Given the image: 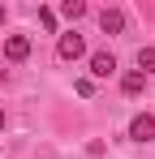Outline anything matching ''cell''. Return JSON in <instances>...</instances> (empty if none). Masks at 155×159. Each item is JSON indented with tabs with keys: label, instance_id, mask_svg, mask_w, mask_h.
<instances>
[{
	"label": "cell",
	"instance_id": "obj_1",
	"mask_svg": "<svg viewBox=\"0 0 155 159\" xmlns=\"http://www.w3.org/2000/svg\"><path fill=\"white\" fill-rule=\"evenodd\" d=\"M56 52H60V60H78V56L86 52V39H82L78 30H65L60 43H56Z\"/></svg>",
	"mask_w": 155,
	"mask_h": 159
},
{
	"label": "cell",
	"instance_id": "obj_2",
	"mask_svg": "<svg viewBox=\"0 0 155 159\" xmlns=\"http://www.w3.org/2000/svg\"><path fill=\"white\" fill-rule=\"evenodd\" d=\"M129 138H134V142H155V116L151 112H142V116L129 120Z\"/></svg>",
	"mask_w": 155,
	"mask_h": 159
},
{
	"label": "cell",
	"instance_id": "obj_3",
	"mask_svg": "<svg viewBox=\"0 0 155 159\" xmlns=\"http://www.w3.org/2000/svg\"><path fill=\"white\" fill-rule=\"evenodd\" d=\"M4 56L9 60H26L30 56V39L26 34H4Z\"/></svg>",
	"mask_w": 155,
	"mask_h": 159
},
{
	"label": "cell",
	"instance_id": "obj_4",
	"mask_svg": "<svg viewBox=\"0 0 155 159\" xmlns=\"http://www.w3.org/2000/svg\"><path fill=\"white\" fill-rule=\"evenodd\" d=\"M99 30L103 34H121V30H125V13H121V9H103L99 13Z\"/></svg>",
	"mask_w": 155,
	"mask_h": 159
},
{
	"label": "cell",
	"instance_id": "obj_5",
	"mask_svg": "<svg viewBox=\"0 0 155 159\" xmlns=\"http://www.w3.org/2000/svg\"><path fill=\"white\" fill-rule=\"evenodd\" d=\"M91 73H95V78H112V73H116V56L112 52H95L91 56Z\"/></svg>",
	"mask_w": 155,
	"mask_h": 159
},
{
	"label": "cell",
	"instance_id": "obj_6",
	"mask_svg": "<svg viewBox=\"0 0 155 159\" xmlns=\"http://www.w3.org/2000/svg\"><path fill=\"white\" fill-rule=\"evenodd\" d=\"M138 73H155V48H138Z\"/></svg>",
	"mask_w": 155,
	"mask_h": 159
},
{
	"label": "cell",
	"instance_id": "obj_7",
	"mask_svg": "<svg viewBox=\"0 0 155 159\" xmlns=\"http://www.w3.org/2000/svg\"><path fill=\"white\" fill-rule=\"evenodd\" d=\"M142 86H147L142 73H125V78H121V90H125V95H142Z\"/></svg>",
	"mask_w": 155,
	"mask_h": 159
},
{
	"label": "cell",
	"instance_id": "obj_8",
	"mask_svg": "<svg viewBox=\"0 0 155 159\" xmlns=\"http://www.w3.org/2000/svg\"><path fill=\"white\" fill-rule=\"evenodd\" d=\"M60 13H65L69 22H78V17L86 13V0H65V4H60Z\"/></svg>",
	"mask_w": 155,
	"mask_h": 159
},
{
	"label": "cell",
	"instance_id": "obj_9",
	"mask_svg": "<svg viewBox=\"0 0 155 159\" xmlns=\"http://www.w3.org/2000/svg\"><path fill=\"white\" fill-rule=\"evenodd\" d=\"M39 26H43V30H56V13H52V9H39Z\"/></svg>",
	"mask_w": 155,
	"mask_h": 159
},
{
	"label": "cell",
	"instance_id": "obj_10",
	"mask_svg": "<svg viewBox=\"0 0 155 159\" xmlns=\"http://www.w3.org/2000/svg\"><path fill=\"white\" fill-rule=\"evenodd\" d=\"M0 133H4V107H0Z\"/></svg>",
	"mask_w": 155,
	"mask_h": 159
}]
</instances>
